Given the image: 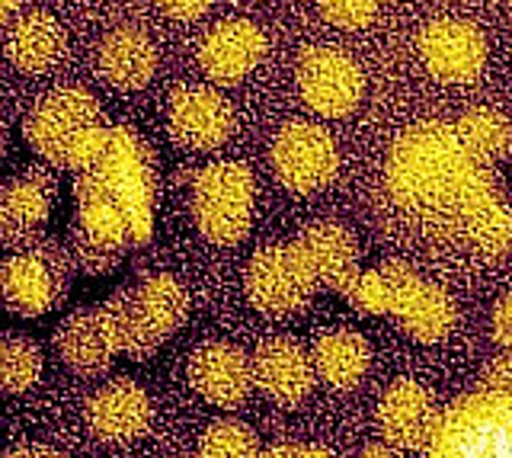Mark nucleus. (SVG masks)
Returning <instances> with one entry per match:
<instances>
[{"mask_svg":"<svg viewBox=\"0 0 512 458\" xmlns=\"http://www.w3.org/2000/svg\"><path fill=\"white\" fill-rule=\"evenodd\" d=\"M192 218L208 244L234 247L250 234L253 173L240 161H218L192 183Z\"/></svg>","mask_w":512,"mask_h":458,"instance_id":"6","label":"nucleus"},{"mask_svg":"<svg viewBox=\"0 0 512 458\" xmlns=\"http://www.w3.org/2000/svg\"><path fill=\"white\" fill-rule=\"evenodd\" d=\"M7 458H64L52 446H42V442H20L7 452Z\"/></svg>","mask_w":512,"mask_h":458,"instance_id":"35","label":"nucleus"},{"mask_svg":"<svg viewBox=\"0 0 512 458\" xmlns=\"http://www.w3.org/2000/svg\"><path fill=\"white\" fill-rule=\"evenodd\" d=\"M189 382L208 404L234 410L250 398L256 385L253 356H247L234 343L208 340L189 356Z\"/></svg>","mask_w":512,"mask_h":458,"instance_id":"16","label":"nucleus"},{"mask_svg":"<svg viewBox=\"0 0 512 458\" xmlns=\"http://www.w3.org/2000/svg\"><path fill=\"white\" fill-rule=\"evenodd\" d=\"M442 420V410L426 385L413 382V378H397L388 385L384 398L375 410V426L384 442L397 449H426L432 433Z\"/></svg>","mask_w":512,"mask_h":458,"instance_id":"14","label":"nucleus"},{"mask_svg":"<svg viewBox=\"0 0 512 458\" xmlns=\"http://www.w3.org/2000/svg\"><path fill=\"white\" fill-rule=\"evenodd\" d=\"M167 129L180 148L212 151L234 132V109L218 90L205 84H183L170 93Z\"/></svg>","mask_w":512,"mask_h":458,"instance_id":"12","label":"nucleus"},{"mask_svg":"<svg viewBox=\"0 0 512 458\" xmlns=\"http://www.w3.org/2000/svg\"><path fill=\"white\" fill-rule=\"evenodd\" d=\"M298 257L314 276L317 289L346 295L359 282V244L340 221H311L292 241Z\"/></svg>","mask_w":512,"mask_h":458,"instance_id":"15","label":"nucleus"},{"mask_svg":"<svg viewBox=\"0 0 512 458\" xmlns=\"http://www.w3.org/2000/svg\"><path fill=\"white\" fill-rule=\"evenodd\" d=\"M426 71L442 84H471L487 65V39L468 20H432L420 33Z\"/></svg>","mask_w":512,"mask_h":458,"instance_id":"13","label":"nucleus"},{"mask_svg":"<svg viewBox=\"0 0 512 458\" xmlns=\"http://www.w3.org/2000/svg\"><path fill=\"white\" fill-rule=\"evenodd\" d=\"M77 221L109 247L132 250L151 238L157 167L132 129H112L106 151L77 173Z\"/></svg>","mask_w":512,"mask_h":458,"instance_id":"2","label":"nucleus"},{"mask_svg":"<svg viewBox=\"0 0 512 458\" xmlns=\"http://www.w3.org/2000/svg\"><path fill=\"white\" fill-rule=\"evenodd\" d=\"M253 375L272 404L295 407L317 382L314 356L295 337H269L253 350Z\"/></svg>","mask_w":512,"mask_h":458,"instance_id":"17","label":"nucleus"},{"mask_svg":"<svg viewBox=\"0 0 512 458\" xmlns=\"http://www.w3.org/2000/svg\"><path fill=\"white\" fill-rule=\"evenodd\" d=\"M266 55L263 29L250 20L218 23L199 45V65L215 84H237L260 65Z\"/></svg>","mask_w":512,"mask_h":458,"instance_id":"19","label":"nucleus"},{"mask_svg":"<svg viewBox=\"0 0 512 458\" xmlns=\"http://www.w3.org/2000/svg\"><path fill=\"white\" fill-rule=\"evenodd\" d=\"M477 388L500 391V394H506V398H512V353H503V356L490 359L487 366L480 369Z\"/></svg>","mask_w":512,"mask_h":458,"instance_id":"31","label":"nucleus"},{"mask_svg":"<svg viewBox=\"0 0 512 458\" xmlns=\"http://www.w3.org/2000/svg\"><path fill=\"white\" fill-rule=\"evenodd\" d=\"M64 247H68V254H71L77 270L87 273V276H106V273L116 270L125 257V250L109 247L100 238H93L77 218L68 225V241H64Z\"/></svg>","mask_w":512,"mask_h":458,"instance_id":"29","label":"nucleus"},{"mask_svg":"<svg viewBox=\"0 0 512 458\" xmlns=\"http://www.w3.org/2000/svg\"><path fill=\"white\" fill-rule=\"evenodd\" d=\"M346 298L368 314H388L407 337L420 343H439L455 327L452 295L436 282H426L404 260H388L359 276Z\"/></svg>","mask_w":512,"mask_h":458,"instance_id":"3","label":"nucleus"},{"mask_svg":"<svg viewBox=\"0 0 512 458\" xmlns=\"http://www.w3.org/2000/svg\"><path fill=\"white\" fill-rule=\"evenodd\" d=\"M64 52H68V36L52 13L32 10L7 26V58L13 68L26 74L52 71Z\"/></svg>","mask_w":512,"mask_h":458,"instance_id":"22","label":"nucleus"},{"mask_svg":"<svg viewBox=\"0 0 512 458\" xmlns=\"http://www.w3.org/2000/svg\"><path fill=\"white\" fill-rule=\"evenodd\" d=\"M58 202V180L45 167H23L0 193V241L20 250L45 238V221Z\"/></svg>","mask_w":512,"mask_h":458,"instance_id":"11","label":"nucleus"},{"mask_svg":"<svg viewBox=\"0 0 512 458\" xmlns=\"http://www.w3.org/2000/svg\"><path fill=\"white\" fill-rule=\"evenodd\" d=\"M359 458H404V449L391 446V442H372L359 452Z\"/></svg>","mask_w":512,"mask_h":458,"instance_id":"36","label":"nucleus"},{"mask_svg":"<svg viewBox=\"0 0 512 458\" xmlns=\"http://www.w3.org/2000/svg\"><path fill=\"white\" fill-rule=\"evenodd\" d=\"M311 356L317 378L336 391L356 388L372 369V346L356 330H324L314 340Z\"/></svg>","mask_w":512,"mask_h":458,"instance_id":"23","label":"nucleus"},{"mask_svg":"<svg viewBox=\"0 0 512 458\" xmlns=\"http://www.w3.org/2000/svg\"><path fill=\"white\" fill-rule=\"evenodd\" d=\"M298 90L314 113L327 119H343L365 97V77L346 52L317 45L298 58Z\"/></svg>","mask_w":512,"mask_h":458,"instance_id":"10","label":"nucleus"},{"mask_svg":"<svg viewBox=\"0 0 512 458\" xmlns=\"http://www.w3.org/2000/svg\"><path fill=\"white\" fill-rule=\"evenodd\" d=\"M493 340L503 346L506 353H512V292H506L500 302L493 305Z\"/></svg>","mask_w":512,"mask_h":458,"instance_id":"32","label":"nucleus"},{"mask_svg":"<svg viewBox=\"0 0 512 458\" xmlns=\"http://www.w3.org/2000/svg\"><path fill=\"white\" fill-rule=\"evenodd\" d=\"M100 311H103V318L109 324V334H112V340H116L122 356L135 359V362H144V359H151L160 350L164 337L157 334L151 318L144 314L135 286L112 292L106 302L100 305Z\"/></svg>","mask_w":512,"mask_h":458,"instance_id":"24","label":"nucleus"},{"mask_svg":"<svg viewBox=\"0 0 512 458\" xmlns=\"http://www.w3.org/2000/svg\"><path fill=\"white\" fill-rule=\"evenodd\" d=\"M55 350L64 366L84 378L106 375L112 359L119 356V346L112 340L100 308H84L68 314L55 330Z\"/></svg>","mask_w":512,"mask_h":458,"instance_id":"20","label":"nucleus"},{"mask_svg":"<svg viewBox=\"0 0 512 458\" xmlns=\"http://www.w3.org/2000/svg\"><path fill=\"white\" fill-rule=\"evenodd\" d=\"M96 65L109 87L116 90H141L151 84L157 71L154 39L138 26H119L100 42Z\"/></svg>","mask_w":512,"mask_h":458,"instance_id":"21","label":"nucleus"},{"mask_svg":"<svg viewBox=\"0 0 512 458\" xmlns=\"http://www.w3.org/2000/svg\"><path fill=\"white\" fill-rule=\"evenodd\" d=\"M384 189L400 221L439 254L493 266L512 247V209L490 164L461 145L455 125L420 122L394 141Z\"/></svg>","mask_w":512,"mask_h":458,"instance_id":"1","label":"nucleus"},{"mask_svg":"<svg viewBox=\"0 0 512 458\" xmlns=\"http://www.w3.org/2000/svg\"><path fill=\"white\" fill-rule=\"evenodd\" d=\"M157 4L176 20H196L208 7H212V0H157Z\"/></svg>","mask_w":512,"mask_h":458,"instance_id":"34","label":"nucleus"},{"mask_svg":"<svg viewBox=\"0 0 512 458\" xmlns=\"http://www.w3.org/2000/svg\"><path fill=\"white\" fill-rule=\"evenodd\" d=\"M455 132L461 138V145L490 167L506 161L512 151V125L500 109H493V106L468 109V113L455 122Z\"/></svg>","mask_w":512,"mask_h":458,"instance_id":"25","label":"nucleus"},{"mask_svg":"<svg viewBox=\"0 0 512 458\" xmlns=\"http://www.w3.org/2000/svg\"><path fill=\"white\" fill-rule=\"evenodd\" d=\"M29 148L58 170H87L112 138L106 116L84 87H58L32 106L23 122Z\"/></svg>","mask_w":512,"mask_h":458,"instance_id":"4","label":"nucleus"},{"mask_svg":"<svg viewBox=\"0 0 512 458\" xmlns=\"http://www.w3.org/2000/svg\"><path fill=\"white\" fill-rule=\"evenodd\" d=\"M244 289L250 305L266 318H292L317 295V282L292 244H269L247 263Z\"/></svg>","mask_w":512,"mask_h":458,"instance_id":"8","label":"nucleus"},{"mask_svg":"<svg viewBox=\"0 0 512 458\" xmlns=\"http://www.w3.org/2000/svg\"><path fill=\"white\" fill-rule=\"evenodd\" d=\"M272 170L292 193H317L324 189L336 170H340V154H336L333 135L314 122H288L272 138Z\"/></svg>","mask_w":512,"mask_h":458,"instance_id":"9","label":"nucleus"},{"mask_svg":"<svg viewBox=\"0 0 512 458\" xmlns=\"http://www.w3.org/2000/svg\"><path fill=\"white\" fill-rule=\"evenodd\" d=\"M74 270L77 266L68 247L52 238L10 250L4 273H0L7 308L20 318H42L45 311L58 308L68 298Z\"/></svg>","mask_w":512,"mask_h":458,"instance_id":"7","label":"nucleus"},{"mask_svg":"<svg viewBox=\"0 0 512 458\" xmlns=\"http://www.w3.org/2000/svg\"><path fill=\"white\" fill-rule=\"evenodd\" d=\"M260 458H333L324 446H301V442H285V446H272L260 452Z\"/></svg>","mask_w":512,"mask_h":458,"instance_id":"33","label":"nucleus"},{"mask_svg":"<svg viewBox=\"0 0 512 458\" xmlns=\"http://www.w3.org/2000/svg\"><path fill=\"white\" fill-rule=\"evenodd\" d=\"M324 20L340 29H362L378 17L381 0H317Z\"/></svg>","mask_w":512,"mask_h":458,"instance_id":"30","label":"nucleus"},{"mask_svg":"<svg viewBox=\"0 0 512 458\" xmlns=\"http://www.w3.org/2000/svg\"><path fill=\"white\" fill-rule=\"evenodd\" d=\"M42 375V350L36 340H29L23 334H4L0 340V378H4L7 394H23L39 382Z\"/></svg>","mask_w":512,"mask_h":458,"instance_id":"27","label":"nucleus"},{"mask_svg":"<svg viewBox=\"0 0 512 458\" xmlns=\"http://www.w3.org/2000/svg\"><path fill=\"white\" fill-rule=\"evenodd\" d=\"M423 458H512V398L474 388L442 410Z\"/></svg>","mask_w":512,"mask_h":458,"instance_id":"5","label":"nucleus"},{"mask_svg":"<svg viewBox=\"0 0 512 458\" xmlns=\"http://www.w3.org/2000/svg\"><path fill=\"white\" fill-rule=\"evenodd\" d=\"M196 458H260V442L244 420L224 417L208 423L199 439Z\"/></svg>","mask_w":512,"mask_h":458,"instance_id":"28","label":"nucleus"},{"mask_svg":"<svg viewBox=\"0 0 512 458\" xmlns=\"http://www.w3.org/2000/svg\"><path fill=\"white\" fill-rule=\"evenodd\" d=\"M23 0H0V20H4L7 26L16 20V10H20Z\"/></svg>","mask_w":512,"mask_h":458,"instance_id":"37","label":"nucleus"},{"mask_svg":"<svg viewBox=\"0 0 512 458\" xmlns=\"http://www.w3.org/2000/svg\"><path fill=\"white\" fill-rule=\"evenodd\" d=\"M151 398L132 378H112L87 404L90 433L106 446H125L151 426Z\"/></svg>","mask_w":512,"mask_h":458,"instance_id":"18","label":"nucleus"},{"mask_svg":"<svg viewBox=\"0 0 512 458\" xmlns=\"http://www.w3.org/2000/svg\"><path fill=\"white\" fill-rule=\"evenodd\" d=\"M138 302L144 308V314L151 318L154 330L160 337H173L176 330L186 324V314H189V295L186 289L167 273H154V276H144L138 286Z\"/></svg>","mask_w":512,"mask_h":458,"instance_id":"26","label":"nucleus"}]
</instances>
